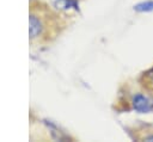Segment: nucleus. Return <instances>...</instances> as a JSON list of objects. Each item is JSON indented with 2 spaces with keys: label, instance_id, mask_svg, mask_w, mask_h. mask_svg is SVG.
I'll use <instances>...</instances> for the list:
<instances>
[{
  "label": "nucleus",
  "instance_id": "obj_1",
  "mask_svg": "<svg viewBox=\"0 0 153 142\" xmlns=\"http://www.w3.org/2000/svg\"><path fill=\"white\" fill-rule=\"evenodd\" d=\"M131 104H133V109L140 113H145V112H148L152 110L153 107V104L151 101V99L143 94H135L133 100H131Z\"/></svg>",
  "mask_w": 153,
  "mask_h": 142
},
{
  "label": "nucleus",
  "instance_id": "obj_3",
  "mask_svg": "<svg viewBox=\"0 0 153 142\" xmlns=\"http://www.w3.org/2000/svg\"><path fill=\"white\" fill-rule=\"evenodd\" d=\"M135 10L136 11H140V12H149V11H153V1H146V2L139 4V5L135 6Z\"/></svg>",
  "mask_w": 153,
  "mask_h": 142
},
{
  "label": "nucleus",
  "instance_id": "obj_2",
  "mask_svg": "<svg viewBox=\"0 0 153 142\" xmlns=\"http://www.w3.org/2000/svg\"><path fill=\"white\" fill-rule=\"evenodd\" d=\"M143 81H145L143 85H145L149 91L153 92V68H152L151 70H148V72L145 74V76H143Z\"/></svg>",
  "mask_w": 153,
  "mask_h": 142
}]
</instances>
